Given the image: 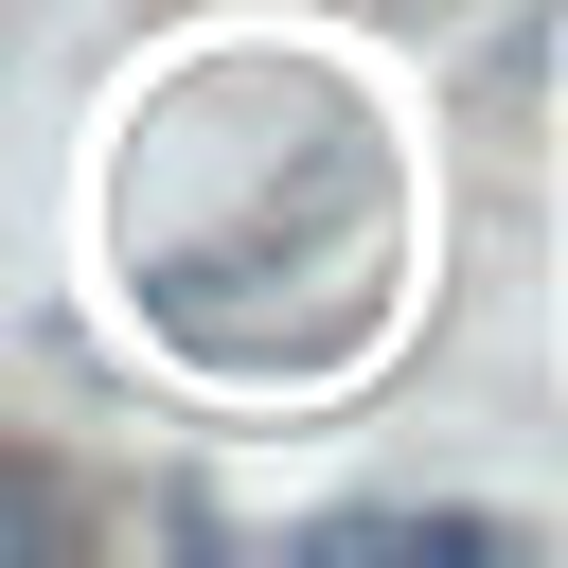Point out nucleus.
Instances as JSON below:
<instances>
[{"mask_svg":"<svg viewBox=\"0 0 568 568\" xmlns=\"http://www.w3.org/2000/svg\"><path fill=\"white\" fill-rule=\"evenodd\" d=\"M248 124L266 142H231L213 231H124L142 320L213 373H337L390 302V160L337 89H284V71H248Z\"/></svg>","mask_w":568,"mask_h":568,"instance_id":"obj_1","label":"nucleus"},{"mask_svg":"<svg viewBox=\"0 0 568 568\" xmlns=\"http://www.w3.org/2000/svg\"><path fill=\"white\" fill-rule=\"evenodd\" d=\"M0 532H36V550H53V532H71V497H53L36 462H0Z\"/></svg>","mask_w":568,"mask_h":568,"instance_id":"obj_3","label":"nucleus"},{"mask_svg":"<svg viewBox=\"0 0 568 568\" xmlns=\"http://www.w3.org/2000/svg\"><path fill=\"white\" fill-rule=\"evenodd\" d=\"M320 550H515V532H497V515H408V497H390V515H320Z\"/></svg>","mask_w":568,"mask_h":568,"instance_id":"obj_2","label":"nucleus"}]
</instances>
